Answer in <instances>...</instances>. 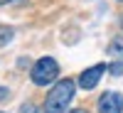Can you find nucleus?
Here are the masks:
<instances>
[{
	"label": "nucleus",
	"mask_w": 123,
	"mask_h": 113,
	"mask_svg": "<svg viewBox=\"0 0 123 113\" xmlns=\"http://www.w3.org/2000/svg\"><path fill=\"white\" fill-rule=\"evenodd\" d=\"M74 91H76V84L71 79L57 81L52 86V91H49L47 101H44V113H67V106L74 98Z\"/></svg>",
	"instance_id": "nucleus-1"
},
{
	"label": "nucleus",
	"mask_w": 123,
	"mask_h": 113,
	"mask_svg": "<svg viewBox=\"0 0 123 113\" xmlns=\"http://www.w3.org/2000/svg\"><path fill=\"white\" fill-rule=\"evenodd\" d=\"M30 76H32V84L35 86H47V84H54L57 76H59V64L52 59V57H42L35 61L32 71H30Z\"/></svg>",
	"instance_id": "nucleus-2"
},
{
	"label": "nucleus",
	"mask_w": 123,
	"mask_h": 113,
	"mask_svg": "<svg viewBox=\"0 0 123 113\" xmlns=\"http://www.w3.org/2000/svg\"><path fill=\"white\" fill-rule=\"evenodd\" d=\"M106 69H108L106 64H94V66L84 69V71L79 74V81H76V84L84 89V91H91V89H94L98 81H101V76L106 74Z\"/></svg>",
	"instance_id": "nucleus-3"
},
{
	"label": "nucleus",
	"mask_w": 123,
	"mask_h": 113,
	"mask_svg": "<svg viewBox=\"0 0 123 113\" xmlns=\"http://www.w3.org/2000/svg\"><path fill=\"white\" fill-rule=\"evenodd\" d=\"M98 113H123V94L106 91L98 98Z\"/></svg>",
	"instance_id": "nucleus-4"
},
{
	"label": "nucleus",
	"mask_w": 123,
	"mask_h": 113,
	"mask_svg": "<svg viewBox=\"0 0 123 113\" xmlns=\"http://www.w3.org/2000/svg\"><path fill=\"white\" fill-rule=\"evenodd\" d=\"M108 57H113L116 61H123V37L111 39V44H108Z\"/></svg>",
	"instance_id": "nucleus-5"
},
{
	"label": "nucleus",
	"mask_w": 123,
	"mask_h": 113,
	"mask_svg": "<svg viewBox=\"0 0 123 113\" xmlns=\"http://www.w3.org/2000/svg\"><path fill=\"white\" fill-rule=\"evenodd\" d=\"M12 39V30L10 27H0V44H7Z\"/></svg>",
	"instance_id": "nucleus-6"
},
{
	"label": "nucleus",
	"mask_w": 123,
	"mask_h": 113,
	"mask_svg": "<svg viewBox=\"0 0 123 113\" xmlns=\"http://www.w3.org/2000/svg\"><path fill=\"white\" fill-rule=\"evenodd\" d=\"M108 71H111L113 76H121V74H123V61H113V64L108 66Z\"/></svg>",
	"instance_id": "nucleus-7"
},
{
	"label": "nucleus",
	"mask_w": 123,
	"mask_h": 113,
	"mask_svg": "<svg viewBox=\"0 0 123 113\" xmlns=\"http://www.w3.org/2000/svg\"><path fill=\"white\" fill-rule=\"evenodd\" d=\"M20 113H44V108L39 111L37 106H32V103H27V106H22V108H20Z\"/></svg>",
	"instance_id": "nucleus-8"
},
{
	"label": "nucleus",
	"mask_w": 123,
	"mask_h": 113,
	"mask_svg": "<svg viewBox=\"0 0 123 113\" xmlns=\"http://www.w3.org/2000/svg\"><path fill=\"white\" fill-rule=\"evenodd\" d=\"M7 96H10V91H7V89H3V86H0V101H5Z\"/></svg>",
	"instance_id": "nucleus-9"
},
{
	"label": "nucleus",
	"mask_w": 123,
	"mask_h": 113,
	"mask_svg": "<svg viewBox=\"0 0 123 113\" xmlns=\"http://www.w3.org/2000/svg\"><path fill=\"white\" fill-rule=\"evenodd\" d=\"M69 113H86L84 108H74V111H69Z\"/></svg>",
	"instance_id": "nucleus-10"
},
{
	"label": "nucleus",
	"mask_w": 123,
	"mask_h": 113,
	"mask_svg": "<svg viewBox=\"0 0 123 113\" xmlns=\"http://www.w3.org/2000/svg\"><path fill=\"white\" fill-rule=\"evenodd\" d=\"M5 3H10V0H0V5H5Z\"/></svg>",
	"instance_id": "nucleus-11"
},
{
	"label": "nucleus",
	"mask_w": 123,
	"mask_h": 113,
	"mask_svg": "<svg viewBox=\"0 0 123 113\" xmlns=\"http://www.w3.org/2000/svg\"><path fill=\"white\" fill-rule=\"evenodd\" d=\"M121 3H123V0H121Z\"/></svg>",
	"instance_id": "nucleus-12"
}]
</instances>
